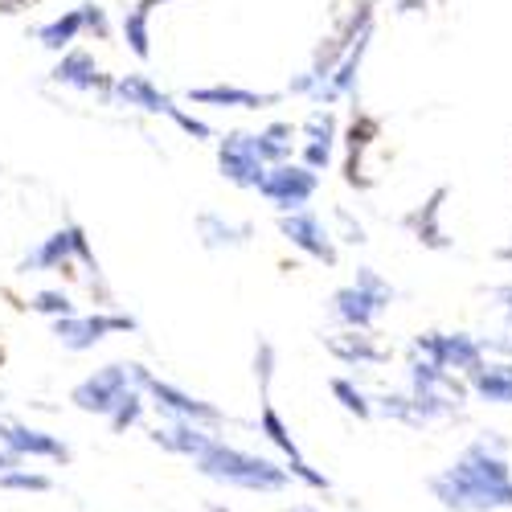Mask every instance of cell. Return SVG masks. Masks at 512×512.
I'll return each mask as SVG.
<instances>
[{"instance_id":"cell-1","label":"cell","mask_w":512,"mask_h":512,"mask_svg":"<svg viewBox=\"0 0 512 512\" xmlns=\"http://www.w3.org/2000/svg\"><path fill=\"white\" fill-rule=\"evenodd\" d=\"M508 443L488 431L476 443H467L463 455L447 472L431 476V492L451 512H496L512 508V472H508Z\"/></svg>"},{"instance_id":"cell-2","label":"cell","mask_w":512,"mask_h":512,"mask_svg":"<svg viewBox=\"0 0 512 512\" xmlns=\"http://www.w3.org/2000/svg\"><path fill=\"white\" fill-rule=\"evenodd\" d=\"M414 353L422 361H435L447 373H463V377H472L484 365V345L467 332H426L414 340Z\"/></svg>"},{"instance_id":"cell-3","label":"cell","mask_w":512,"mask_h":512,"mask_svg":"<svg viewBox=\"0 0 512 512\" xmlns=\"http://www.w3.org/2000/svg\"><path fill=\"white\" fill-rule=\"evenodd\" d=\"M394 300V287H386L373 271H361L357 275V287H345L336 291V316L353 324V328H369L377 312H386V304Z\"/></svg>"},{"instance_id":"cell-4","label":"cell","mask_w":512,"mask_h":512,"mask_svg":"<svg viewBox=\"0 0 512 512\" xmlns=\"http://www.w3.org/2000/svg\"><path fill=\"white\" fill-rule=\"evenodd\" d=\"M263 193L279 209H300L316 193V173L312 168H275V173L263 181Z\"/></svg>"},{"instance_id":"cell-5","label":"cell","mask_w":512,"mask_h":512,"mask_svg":"<svg viewBox=\"0 0 512 512\" xmlns=\"http://www.w3.org/2000/svg\"><path fill=\"white\" fill-rule=\"evenodd\" d=\"M476 398L492 406H512V361H484L472 377H467Z\"/></svg>"},{"instance_id":"cell-6","label":"cell","mask_w":512,"mask_h":512,"mask_svg":"<svg viewBox=\"0 0 512 512\" xmlns=\"http://www.w3.org/2000/svg\"><path fill=\"white\" fill-rule=\"evenodd\" d=\"M283 234L295 242V246H304L308 254H316V259L324 263H336V250L328 242V230L320 218H312V213H295V218H283Z\"/></svg>"},{"instance_id":"cell-7","label":"cell","mask_w":512,"mask_h":512,"mask_svg":"<svg viewBox=\"0 0 512 512\" xmlns=\"http://www.w3.org/2000/svg\"><path fill=\"white\" fill-rule=\"evenodd\" d=\"M443 201H447V189H435V197L426 201L418 213H410V218H406V226H414L418 242L435 246V250H447V246H451V238L439 230V209H443Z\"/></svg>"},{"instance_id":"cell-8","label":"cell","mask_w":512,"mask_h":512,"mask_svg":"<svg viewBox=\"0 0 512 512\" xmlns=\"http://www.w3.org/2000/svg\"><path fill=\"white\" fill-rule=\"evenodd\" d=\"M332 353L345 357V361H386V349L369 345V336H345V340H332Z\"/></svg>"},{"instance_id":"cell-9","label":"cell","mask_w":512,"mask_h":512,"mask_svg":"<svg viewBox=\"0 0 512 512\" xmlns=\"http://www.w3.org/2000/svg\"><path fill=\"white\" fill-rule=\"evenodd\" d=\"M119 91H123V99H140V103H148L152 111H164V107H168V103H164L160 95H152V91H148V82H140V78H132V82H123V87H119Z\"/></svg>"},{"instance_id":"cell-10","label":"cell","mask_w":512,"mask_h":512,"mask_svg":"<svg viewBox=\"0 0 512 512\" xmlns=\"http://www.w3.org/2000/svg\"><path fill=\"white\" fill-rule=\"evenodd\" d=\"M74 33H78V17H66V21H58V25H50L41 37H46V46H66Z\"/></svg>"},{"instance_id":"cell-11","label":"cell","mask_w":512,"mask_h":512,"mask_svg":"<svg viewBox=\"0 0 512 512\" xmlns=\"http://www.w3.org/2000/svg\"><path fill=\"white\" fill-rule=\"evenodd\" d=\"M332 394H336V398H345V406H349V410H357L361 418H369V406H365V398H361V394L349 386V381H332Z\"/></svg>"},{"instance_id":"cell-12","label":"cell","mask_w":512,"mask_h":512,"mask_svg":"<svg viewBox=\"0 0 512 512\" xmlns=\"http://www.w3.org/2000/svg\"><path fill=\"white\" fill-rule=\"evenodd\" d=\"M492 295H496V300H504L500 308H504V316H508V332H512V283H508V287H496Z\"/></svg>"},{"instance_id":"cell-13","label":"cell","mask_w":512,"mask_h":512,"mask_svg":"<svg viewBox=\"0 0 512 512\" xmlns=\"http://www.w3.org/2000/svg\"><path fill=\"white\" fill-rule=\"evenodd\" d=\"M37 308H41V312H58V308L66 312V300H62V295H41Z\"/></svg>"},{"instance_id":"cell-14","label":"cell","mask_w":512,"mask_h":512,"mask_svg":"<svg viewBox=\"0 0 512 512\" xmlns=\"http://www.w3.org/2000/svg\"><path fill=\"white\" fill-rule=\"evenodd\" d=\"M418 5H426V0H398V9H402V13H414Z\"/></svg>"},{"instance_id":"cell-15","label":"cell","mask_w":512,"mask_h":512,"mask_svg":"<svg viewBox=\"0 0 512 512\" xmlns=\"http://www.w3.org/2000/svg\"><path fill=\"white\" fill-rule=\"evenodd\" d=\"M291 512H316V508H291Z\"/></svg>"}]
</instances>
